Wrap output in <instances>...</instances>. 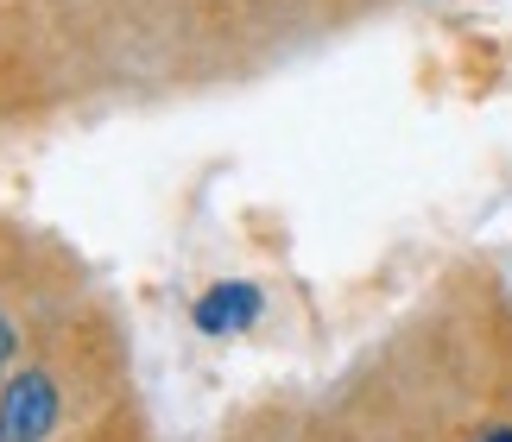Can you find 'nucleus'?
I'll return each instance as SVG.
<instances>
[{"label": "nucleus", "instance_id": "1", "mask_svg": "<svg viewBox=\"0 0 512 442\" xmlns=\"http://www.w3.org/2000/svg\"><path fill=\"white\" fill-rule=\"evenodd\" d=\"M57 430V379L26 367L0 386V442H45Z\"/></svg>", "mask_w": 512, "mask_h": 442}, {"label": "nucleus", "instance_id": "2", "mask_svg": "<svg viewBox=\"0 0 512 442\" xmlns=\"http://www.w3.org/2000/svg\"><path fill=\"white\" fill-rule=\"evenodd\" d=\"M253 316H260V291L241 285V278L196 297V329H203V335H234V329H247Z\"/></svg>", "mask_w": 512, "mask_h": 442}, {"label": "nucleus", "instance_id": "3", "mask_svg": "<svg viewBox=\"0 0 512 442\" xmlns=\"http://www.w3.org/2000/svg\"><path fill=\"white\" fill-rule=\"evenodd\" d=\"M13 348H19V335H13V323H7V316H0V386H7V367H13Z\"/></svg>", "mask_w": 512, "mask_h": 442}, {"label": "nucleus", "instance_id": "4", "mask_svg": "<svg viewBox=\"0 0 512 442\" xmlns=\"http://www.w3.org/2000/svg\"><path fill=\"white\" fill-rule=\"evenodd\" d=\"M487 442H512V430H494V436H487Z\"/></svg>", "mask_w": 512, "mask_h": 442}]
</instances>
